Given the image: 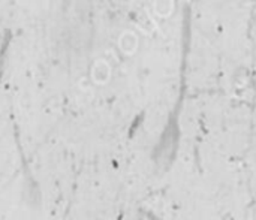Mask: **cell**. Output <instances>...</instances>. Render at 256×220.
<instances>
[{
	"label": "cell",
	"mask_w": 256,
	"mask_h": 220,
	"mask_svg": "<svg viewBox=\"0 0 256 220\" xmlns=\"http://www.w3.org/2000/svg\"><path fill=\"white\" fill-rule=\"evenodd\" d=\"M154 12L157 17L168 18L174 12V3L172 2H156L154 3Z\"/></svg>",
	"instance_id": "cell-2"
},
{
	"label": "cell",
	"mask_w": 256,
	"mask_h": 220,
	"mask_svg": "<svg viewBox=\"0 0 256 220\" xmlns=\"http://www.w3.org/2000/svg\"><path fill=\"white\" fill-rule=\"evenodd\" d=\"M110 78V66L104 62H101L99 65L96 66L94 71V79L97 83H105L107 79Z\"/></svg>",
	"instance_id": "cell-3"
},
{
	"label": "cell",
	"mask_w": 256,
	"mask_h": 220,
	"mask_svg": "<svg viewBox=\"0 0 256 220\" xmlns=\"http://www.w3.org/2000/svg\"><path fill=\"white\" fill-rule=\"evenodd\" d=\"M120 48L123 54H135L138 50V36L133 32H125L120 37Z\"/></svg>",
	"instance_id": "cell-1"
}]
</instances>
